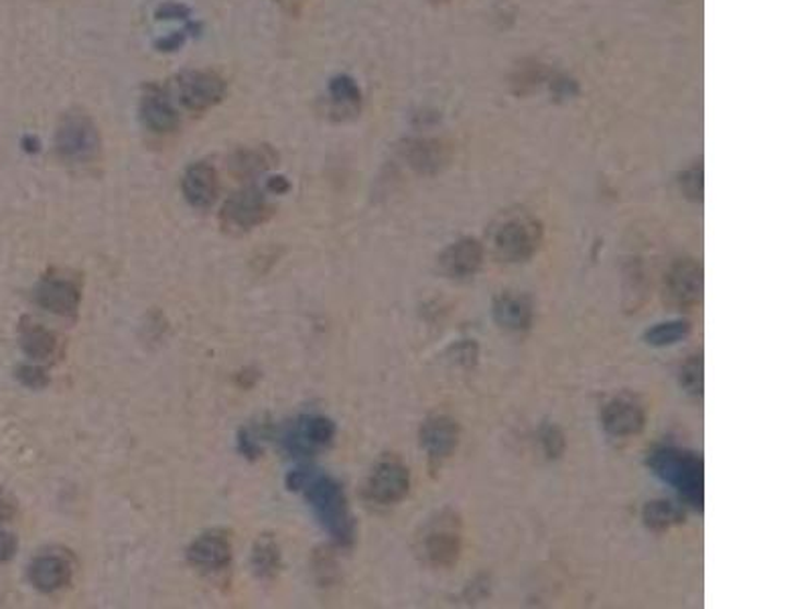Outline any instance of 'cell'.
<instances>
[{
	"label": "cell",
	"instance_id": "obj_1",
	"mask_svg": "<svg viewBox=\"0 0 812 609\" xmlns=\"http://www.w3.org/2000/svg\"><path fill=\"white\" fill-rule=\"evenodd\" d=\"M287 486L292 492H299L304 502L313 510L318 523L332 537L337 547H351L356 538V523L349 510L348 495L337 479L318 471L301 467L290 471Z\"/></svg>",
	"mask_w": 812,
	"mask_h": 609
},
{
	"label": "cell",
	"instance_id": "obj_2",
	"mask_svg": "<svg viewBox=\"0 0 812 609\" xmlns=\"http://www.w3.org/2000/svg\"><path fill=\"white\" fill-rule=\"evenodd\" d=\"M656 478L670 483L691 507L703 512L705 502V465L701 455L679 447H654L646 459Z\"/></svg>",
	"mask_w": 812,
	"mask_h": 609
},
{
	"label": "cell",
	"instance_id": "obj_3",
	"mask_svg": "<svg viewBox=\"0 0 812 609\" xmlns=\"http://www.w3.org/2000/svg\"><path fill=\"white\" fill-rule=\"evenodd\" d=\"M488 244L502 262L530 261L542 244V224L528 212H506L490 228Z\"/></svg>",
	"mask_w": 812,
	"mask_h": 609
},
{
	"label": "cell",
	"instance_id": "obj_4",
	"mask_svg": "<svg viewBox=\"0 0 812 609\" xmlns=\"http://www.w3.org/2000/svg\"><path fill=\"white\" fill-rule=\"evenodd\" d=\"M419 554L433 569L457 565L464 551V521L457 510L443 507L429 518L419 535Z\"/></svg>",
	"mask_w": 812,
	"mask_h": 609
},
{
	"label": "cell",
	"instance_id": "obj_5",
	"mask_svg": "<svg viewBox=\"0 0 812 609\" xmlns=\"http://www.w3.org/2000/svg\"><path fill=\"white\" fill-rule=\"evenodd\" d=\"M56 153L68 165H89L98 160L101 153V136L94 118L72 110L59 120L56 131Z\"/></svg>",
	"mask_w": 812,
	"mask_h": 609
},
{
	"label": "cell",
	"instance_id": "obj_6",
	"mask_svg": "<svg viewBox=\"0 0 812 609\" xmlns=\"http://www.w3.org/2000/svg\"><path fill=\"white\" fill-rule=\"evenodd\" d=\"M276 439L290 457L309 459L334 443L335 422L323 415H303L285 425Z\"/></svg>",
	"mask_w": 812,
	"mask_h": 609
},
{
	"label": "cell",
	"instance_id": "obj_7",
	"mask_svg": "<svg viewBox=\"0 0 812 609\" xmlns=\"http://www.w3.org/2000/svg\"><path fill=\"white\" fill-rule=\"evenodd\" d=\"M410 490V471L396 455H384L363 486V498L377 506H394L403 502Z\"/></svg>",
	"mask_w": 812,
	"mask_h": 609
},
{
	"label": "cell",
	"instance_id": "obj_8",
	"mask_svg": "<svg viewBox=\"0 0 812 609\" xmlns=\"http://www.w3.org/2000/svg\"><path fill=\"white\" fill-rule=\"evenodd\" d=\"M275 207L262 189L248 186L232 193L222 207V224L234 232H248L273 218Z\"/></svg>",
	"mask_w": 812,
	"mask_h": 609
},
{
	"label": "cell",
	"instance_id": "obj_9",
	"mask_svg": "<svg viewBox=\"0 0 812 609\" xmlns=\"http://www.w3.org/2000/svg\"><path fill=\"white\" fill-rule=\"evenodd\" d=\"M177 84V98L189 112H205L226 96V82L216 72H203V70H188L181 72L175 80Z\"/></svg>",
	"mask_w": 812,
	"mask_h": 609
},
{
	"label": "cell",
	"instance_id": "obj_10",
	"mask_svg": "<svg viewBox=\"0 0 812 609\" xmlns=\"http://www.w3.org/2000/svg\"><path fill=\"white\" fill-rule=\"evenodd\" d=\"M705 278L703 264L693 259H681L668 268L665 276V297L667 303L674 309L689 311L703 301Z\"/></svg>",
	"mask_w": 812,
	"mask_h": 609
},
{
	"label": "cell",
	"instance_id": "obj_11",
	"mask_svg": "<svg viewBox=\"0 0 812 609\" xmlns=\"http://www.w3.org/2000/svg\"><path fill=\"white\" fill-rule=\"evenodd\" d=\"M33 301L59 318H72L77 313L82 301V290L72 278L65 276H44L33 289Z\"/></svg>",
	"mask_w": 812,
	"mask_h": 609
},
{
	"label": "cell",
	"instance_id": "obj_12",
	"mask_svg": "<svg viewBox=\"0 0 812 609\" xmlns=\"http://www.w3.org/2000/svg\"><path fill=\"white\" fill-rule=\"evenodd\" d=\"M483 259H486V248L479 240L462 238L439 254L437 268H439L441 275L447 276V278L464 280V278L478 275Z\"/></svg>",
	"mask_w": 812,
	"mask_h": 609
},
{
	"label": "cell",
	"instance_id": "obj_13",
	"mask_svg": "<svg viewBox=\"0 0 812 609\" xmlns=\"http://www.w3.org/2000/svg\"><path fill=\"white\" fill-rule=\"evenodd\" d=\"M188 561L205 575H214L232 563L230 538L222 530H210L195 538L188 549Z\"/></svg>",
	"mask_w": 812,
	"mask_h": 609
},
{
	"label": "cell",
	"instance_id": "obj_14",
	"mask_svg": "<svg viewBox=\"0 0 812 609\" xmlns=\"http://www.w3.org/2000/svg\"><path fill=\"white\" fill-rule=\"evenodd\" d=\"M139 115L146 129L155 134H169L179 129L181 118L165 87L146 84L139 101Z\"/></svg>",
	"mask_w": 812,
	"mask_h": 609
},
{
	"label": "cell",
	"instance_id": "obj_15",
	"mask_svg": "<svg viewBox=\"0 0 812 609\" xmlns=\"http://www.w3.org/2000/svg\"><path fill=\"white\" fill-rule=\"evenodd\" d=\"M601 425L608 435L618 439L638 435L646 425V410L632 396H618L604 406Z\"/></svg>",
	"mask_w": 812,
	"mask_h": 609
},
{
	"label": "cell",
	"instance_id": "obj_16",
	"mask_svg": "<svg viewBox=\"0 0 812 609\" xmlns=\"http://www.w3.org/2000/svg\"><path fill=\"white\" fill-rule=\"evenodd\" d=\"M73 577L72 561L65 554L45 552L31 561L29 583L39 594H56Z\"/></svg>",
	"mask_w": 812,
	"mask_h": 609
},
{
	"label": "cell",
	"instance_id": "obj_17",
	"mask_svg": "<svg viewBox=\"0 0 812 609\" xmlns=\"http://www.w3.org/2000/svg\"><path fill=\"white\" fill-rule=\"evenodd\" d=\"M181 191L189 205L198 210H210L218 200L219 193V177L216 167L205 160L189 165L181 179Z\"/></svg>",
	"mask_w": 812,
	"mask_h": 609
},
{
	"label": "cell",
	"instance_id": "obj_18",
	"mask_svg": "<svg viewBox=\"0 0 812 609\" xmlns=\"http://www.w3.org/2000/svg\"><path fill=\"white\" fill-rule=\"evenodd\" d=\"M419 443L431 462H445L459 445V425L450 417H431L422 422Z\"/></svg>",
	"mask_w": 812,
	"mask_h": 609
},
{
	"label": "cell",
	"instance_id": "obj_19",
	"mask_svg": "<svg viewBox=\"0 0 812 609\" xmlns=\"http://www.w3.org/2000/svg\"><path fill=\"white\" fill-rule=\"evenodd\" d=\"M492 315L498 327L521 334V332L530 330L533 325L535 304L530 301V297H526L523 292L506 290L493 299Z\"/></svg>",
	"mask_w": 812,
	"mask_h": 609
},
{
	"label": "cell",
	"instance_id": "obj_20",
	"mask_svg": "<svg viewBox=\"0 0 812 609\" xmlns=\"http://www.w3.org/2000/svg\"><path fill=\"white\" fill-rule=\"evenodd\" d=\"M19 346L25 356L35 362H49L56 358L59 348L58 335L41 323L23 318L19 325Z\"/></svg>",
	"mask_w": 812,
	"mask_h": 609
},
{
	"label": "cell",
	"instance_id": "obj_21",
	"mask_svg": "<svg viewBox=\"0 0 812 609\" xmlns=\"http://www.w3.org/2000/svg\"><path fill=\"white\" fill-rule=\"evenodd\" d=\"M276 160H278V153L273 146H242V148H236L230 157V171L236 177L250 179L275 167Z\"/></svg>",
	"mask_w": 812,
	"mask_h": 609
},
{
	"label": "cell",
	"instance_id": "obj_22",
	"mask_svg": "<svg viewBox=\"0 0 812 609\" xmlns=\"http://www.w3.org/2000/svg\"><path fill=\"white\" fill-rule=\"evenodd\" d=\"M252 569L261 580H275L283 571V554L276 540L268 535L259 538L252 547Z\"/></svg>",
	"mask_w": 812,
	"mask_h": 609
},
{
	"label": "cell",
	"instance_id": "obj_23",
	"mask_svg": "<svg viewBox=\"0 0 812 609\" xmlns=\"http://www.w3.org/2000/svg\"><path fill=\"white\" fill-rule=\"evenodd\" d=\"M403 157L406 163L419 171V174H435L437 169L443 165V151L437 143L429 141H410L403 146Z\"/></svg>",
	"mask_w": 812,
	"mask_h": 609
},
{
	"label": "cell",
	"instance_id": "obj_24",
	"mask_svg": "<svg viewBox=\"0 0 812 609\" xmlns=\"http://www.w3.org/2000/svg\"><path fill=\"white\" fill-rule=\"evenodd\" d=\"M642 518L654 533H665L684 523V512L667 500H653L642 510Z\"/></svg>",
	"mask_w": 812,
	"mask_h": 609
},
{
	"label": "cell",
	"instance_id": "obj_25",
	"mask_svg": "<svg viewBox=\"0 0 812 609\" xmlns=\"http://www.w3.org/2000/svg\"><path fill=\"white\" fill-rule=\"evenodd\" d=\"M330 98L346 117H354L362 106V92L349 75H335L330 82Z\"/></svg>",
	"mask_w": 812,
	"mask_h": 609
},
{
	"label": "cell",
	"instance_id": "obj_26",
	"mask_svg": "<svg viewBox=\"0 0 812 609\" xmlns=\"http://www.w3.org/2000/svg\"><path fill=\"white\" fill-rule=\"evenodd\" d=\"M689 334H691V323L689 321H667V323H658V325L650 327L644 334V342L650 348H670V346H677L684 337H689Z\"/></svg>",
	"mask_w": 812,
	"mask_h": 609
},
{
	"label": "cell",
	"instance_id": "obj_27",
	"mask_svg": "<svg viewBox=\"0 0 812 609\" xmlns=\"http://www.w3.org/2000/svg\"><path fill=\"white\" fill-rule=\"evenodd\" d=\"M679 384L689 396H693V398L703 396L705 377H703V356L701 354L691 356L686 362L682 363L681 372H679Z\"/></svg>",
	"mask_w": 812,
	"mask_h": 609
},
{
	"label": "cell",
	"instance_id": "obj_28",
	"mask_svg": "<svg viewBox=\"0 0 812 609\" xmlns=\"http://www.w3.org/2000/svg\"><path fill=\"white\" fill-rule=\"evenodd\" d=\"M264 439H266V429L264 427H259V425L242 427L240 433H238V450L248 459H256L262 453Z\"/></svg>",
	"mask_w": 812,
	"mask_h": 609
},
{
	"label": "cell",
	"instance_id": "obj_29",
	"mask_svg": "<svg viewBox=\"0 0 812 609\" xmlns=\"http://www.w3.org/2000/svg\"><path fill=\"white\" fill-rule=\"evenodd\" d=\"M15 377L23 386L33 389V391L47 389L49 382H51L49 374L45 372L41 366H37V363H23V366H19V368H16Z\"/></svg>",
	"mask_w": 812,
	"mask_h": 609
},
{
	"label": "cell",
	"instance_id": "obj_30",
	"mask_svg": "<svg viewBox=\"0 0 812 609\" xmlns=\"http://www.w3.org/2000/svg\"><path fill=\"white\" fill-rule=\"evenodd\" d=\"M540 445H542V450L547 453V457L554 459V457H559L565 451V437H563V433L557 427L549 425V427H545L540 431Z\"/></svg>",
	"mask_w": 812,
	"mask_h": 609
},
{
	"label": "cell",
	"instance_id": "obj_31",
	"mask_svg": "<svg viewBox=\"0 0 812 609\" xmlns=\"http://www.w3.org/2000/svg\"><path fill=\"white\" fill-rule=\"evenodd\" d=\"M681 188L689 200H693V202L703 200V171H701V167H693L691 171L682 175Z\"/></svg>",
	"mask_w": 812,
	"mask_h": 609
},
{
	"label": "cell",
	"instance_id": "obj_32",
	"mask_svg": "<svg viewBox=\"0 0 812 609\" xmlns=\"http://www.w3.org/2000/svg\"><path fill=\"white\" fill-rule=\"evenodd\" d=\"M478 344L476 342H469V339L459 342V344H455L451 348L453 362L462 363V366H474V363L478 362Z\"/></svg>",
	"mask_w": 812,
	"mask_h": 609
},
{
	"label": "cell",
	"instance_id": "obj_33",
	"mask_svg": "<svg viewBox=\"0 0 812 609\" xmlns=\"http://www.w3.org/2000/svg\"><path fill=\"white\" fill-rule=\"evenodd\" d=\"M155 16L159 21H188L191 16V9L181 2H163L155 11Z\"/></svg>",
	"mask_w": 812,
	"mask_h": 609
},
{
	"label": "cell",
	"instance_id": "obj_34",
	"mask_svg": "<svg viewBox=\"0 0 812 609\" xmlns=\"http://www.w3.org/2000/svg\"><path fill=\"white\" fill-rule=\"evenodd\" d=\"M16 547H19V542H16L15 535L0 528V565L9 563L15 557Z\"/></svg>",
	"mask_w": 812,
	"mask_h": 609
},
{
	"label": "cell",
	"instance_id": "obj_35",
	"mask_svg": "<svg viewBox=\"0 0 812 609\" xmlns=\"http://www.w3.org/2000/svg\"><path fill=\"white\" fill-rule=\"evenodd\" d=\"M186 39H188L186 33H183V31H177L174 35H167V37L159 39V41L155 44V47L159 49L160 53H174V51H179V49L183 47Z\"/></svg>",
	"mask_w": 812,
	"mask_h": 609
},
{
	"label": "cell",
	"instance_id": "obj_36",
	"mask_svg": "<svg viewBox=\"0 0 812 609\" xmlns=\"http://www.w3.org/2000/svg\"><path fill=\"white\" fill-rule=\"evenodd\" d=\"M16 514V504L7 493H0V524L9 523Z\"/></svg>",
	"mask_w": 812,
	"mask_h": 609
},
{
	"label": "cell",
	"instance_id": "obj_37",
	"mask_svg": "<svg viewBox=\"0 0 812 609\" xmlns=\"http://www.w3.org/2000/svg\"><path fill=\"white\" fill-rule=\"evenodd\" d=\"M268 188H271V191H275V193H285L289 189V181L285 177H273L268 181Z\"/></svg>",
	"mask_w": 812,
	"mask_h": 609
}]
</instances>
